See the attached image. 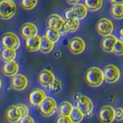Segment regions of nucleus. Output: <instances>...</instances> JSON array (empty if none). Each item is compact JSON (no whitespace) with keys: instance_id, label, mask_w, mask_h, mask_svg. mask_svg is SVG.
<instances>
[{"instance_id":"obj_30","label":"nucleus","mask_w":123,"mask_h":123,"mask_svg":"<svg viewBox=\"0 0 123 123\" xmlns=\"http://www.w3.org/2000/svg\"><path fill=\"white\" fill-rule=\"evenodd\" d=\"M112 52L116 55H123V42L118 39L114 45Z\"/></svg>"},{"instance_id":"obj_35","label":"nucleus","mask_w":123,"mask_h":123,"mask_svg":"<svg viewBox=\"0 0 123 123\" xmlns=\"http://www.w3.org/2000/svg\"><path fill=\"white\" fill-rule=\"evenodd\" d=\"M19 123H35V120L30 116V115H25V116L22 117L20 121L18 122Z\"/></svg>"},{"instance_id":"obj_26","label":"nucleus","mask_w":123,"mask_h":123,"mask_svg":"<svg viewBox=\"0 0 123 123\" xmlns=\"http://www.w3.org/2000/svg\"><path fill=\"white\" fill-rule=\"evenodd\" d=\"M110 13L114 18L121 20L123 18V5H112L110 9Z\"/></svg>"},{"instance_id":"obj_14","label":"nucleus","mask_w":123,"mask_h":123,"mask_svg":"<svg viewBox=\"0 0 123 123\" xmlns=\"http://www.w3.org/2000/svg\"><path fill=\"white\" fill-rule=\"evenodd\" d=\"M19 70V66L18 63L15 61L6 62L2 65L1 71L2 73L7 77L12 78V76L18 74Z\"/></svg>"},{"instance_id":"obj_33","label":"nucleus","mask_w":123,"mask_h":123,"mask_svg":"<svg viewBox=\"0 0 123 123\" xmlns=\"http://www.w3.org/2000/svg\"><path fill=\"white\" fill-rule=\"evenodd\" d=\"M55 123H73L69 118V116H65V115H59L57 117Z\"/></svg>"},{"instance_id":"obj_20","label":"nucleus","mask_w":123,"mask_h":123,"mask_svg":"<svg viewBox=\"0 0 123 123\" xmlns=\"http://www.w3.org/2000/svg\"><path fill=\"white\" fill-rule=\"evenodd\" d=\"M72 9L73 10V12L75 14V18L78 19L79 21L82 20L85 18L87 16L88 14V9L85 6L84 4H75L74 6L72 7Z\"/></svg>"},{"instance_id":"obj_11","label":"nucleus","mask_w":123,"mask_h":123,"mask_svg":"<svg viewBox=\"0 0 123 123\" xmlns=\"http://www.w3.org/2000/svg\"><path fill=\"white\" fill-rule=\"evenodd\" d=\"M55 79V77L54 73L52 71L49 70V69H42L38 72L37 75L38 83L45 88L49 87L53 82Z\"/></svg>"},{"instance_id":"obj_34","label":"nucleus","mask_w":123,"mask_h":123,"mask_svg":"<svg viewBox=\"0 0 123 123\" xmlns=\"http://www.w3.org/2000/svg\"><path fill=\"white\" fill-rule=\"evenodd\" d=\"M115 119L121 122L123 120V109L122 108H117L115 109Z\"/></svg>"},{"instance_id":"obj_27","label":"nucleus","mask_w":123,"mask_h":123,"mask_svg":"<svg viewBox=\"0 0 123 123\" xmlns=\"http://www.w3.org/2000/svg\"><path fill=\"white\" fill-rule=\"evenodd\" d=\"M45 36L47 37L53 43H56V42L59 40L61 36L59 33V31L52 29H47L45 31Z\"/></svg>"},{"instance_id":"obj_23","label":"nucleus","mask_w":123,"mask_h":123,"mask_svg":"<svg viewBox=\"0 0 123 123\" xmlns=\"http://www.w3.org/2000/svg\"><path fill=\"white\" fill-rule=\"evenodd\" d=\"M84 5L90 12H96L102 7L103 0H84Z\"/></svg>"},{"instance_id":"obj_24","label":"nucleus","mask_w":123,"mask_h":123,"mask_svg":"<svg viewBox=\"0 0 123 123\" xmlns=\"http://www.w3.org/2000/svg\"><path fill=\"white\" fill-rule=\"evenodd\" d=\"M72 109H73V105H72L71 102H69L68 101H63L59 105L58 111H59V113L60 115L68 116L70 115Z\"/></svg>"},{"instance_id":"obj_6","label":"nucleus","mask_w":123,"mask_h":123,"mask_svg":"<svg viewBox=\"0 0 123 123\" xmlns=\"http://www.w3.org/2000/svg\"><path fill=\"white\" fill-rule=\"evenodd\" d=\"M2 43L4 48L17 50L21 45V41L16 34L9 32L2 35Z\"/></svg>"},{"instance_id":"obj_39","label":"nucleus","mask_w":123,"mask_h":123,"mask_svg":"<svg viewBox=\"0 0 123 123\" xmlns=\"http://www.w3.org/2000/svg\"><path fill=\"white\" fill-rule=\"evenodd\" d=\"M2 80H1V79H0V88H1V87H2Z\"/></svg>"},{"instance_id":"obj_31","label":"nucleus","mask_w":123,"mask_h":123,"mask_svg":"<svg viewBox=\"0 0 123 123\" xmlns=\"http://www.w3.org/2000/svg\"><path fill=\"white\" fill-rule=\"evenodd\" d=\"M16 106L18 108L19 112H20V114L22 115V118L29 115V108L25 105H24V104H18V105H16Z\"/></svg>"},{"instance_id":"obj_4","label":"nucleus","mask_w":123,"mask_h":123,"mask_svg":"<svg viewBox=\"0 0 123 123\" xmlns=\"http://www.w3.org/2000/svg\"><path fill=\"white\" fill-rule=\"evenodd\" d=\"M104 81L109 84H114L120 79L121 72L119 68L115 65H107L103 69Z\"/></svg>"},{"instance_id":"obj_12","label":"nucleus","mask_w":123,"mask_h":123,"mask_svg":"<svg viewBox=\"0 0 123 123\" xmlns=\"http://www.w3.org/2000/svg\"><path fill=\"white\" fill-rule=\"evenodd\" d=\"M46 97V93L41 88H35L29 95V101L31 105L38 107Z\"/></svg>"},{"instance_id":"obj_5","label":"nucleus","mask_w":123,"mask_h":123,"mask_svg":"<svg viewBox=\"0 0 123 123\" xmlns=\"http://www.w3.org/2000/svg\"><path fill=\"white\" fill-rule=\"evenodd\" d=\"M38 109L42 115L45 117H50L56 112L58 109L57 103L55 100L52 97H46L44 101L38 106Z\"/></svg>"},{"instance_id":"obj_21","label":"nucleus","mask_w":123,"mask_h":123,"mask_svg":"<svg viewBox=\"0 0 123 123\" xmlns=\"http://www.w3.org/2000/svg\"><path fill=\"white\" fill-rule=\"evenodd\" d=\"M55 46V43L50 41L47 37L43 36L41 38V43L39 51L43 54H49L51 52Z\"/></svg>"},{"instance_id":"obj_9","label":"nucleus","mask_w":123,"mask_h":123,"mask_svg":"<svg viewBox=\"0 0 123 123\" xmlns=\"http://www.w3.org/2000/svg\"><path fill=\"white\" fill-rule=\"evenodd\" d=\"M10 85L14 90L21 92L27 88L29 85V81L25 75L22 74H17L11 78Z\"/></svg>"},{"instance_id":"obj_22","label":"nucleus","mask_w":123,"mask_h":123,"mask_svg":"<svg viewBox=\"0 0 123 123\" xmlns=\"http://www.w3.org/2000/svg\"><path fill=\"white\" fill-rule=\"evenodd\" d=\"M0 57H1L2 60L4 62H10V61H14L15 58H16V50L12 49H8V48H4L1 52Z\"/></svg>"},{"instance_id":"obj_25","label":"nucleus","mask_w":123,"mask_h":123,"mask_svg":"<svg viewBox=\"0 0 123 123\" xmlns=\"http://www.w3.org/2000/svg\"><path fill=\"white\" fill-rule=\"evenodd\" d=\"M68 116L73 123H80L83 120L85 115L77 107H73L71 113Z\"/></svg>"},{"instance_id":"obj_16","label":"nucleus","mask_w":123,"mask_h":123,"mask_svg":"<svg viewBox=\"0 0 123 123\" xmlns=\"http://www.w3.org/2000/svg\"><path fill=\"white\" fill-rule=\"evenodd\" d=\"M6 120L10 123H18L22 118V115L19 112L16 105H10L6 109L5 112Z\"/></svg>"},{"instance_id":"obj_28","label":"nucleus","mask_w":123,"mask_h":123,"mask_svg":"<svg viewBox=\"0 0 123 123\" xmlns=\"http://www.w3.org/2000/svg\"><path fill=\"white\" fill-rule=\"evenodd\" d=\"M52 94H58L62 89V83L59 79H55L53 82L48 87Z\"/></svg>"},{"instance_id":"obj_36","label":"nucleus","mask_w":123,"mask_h":123,"mask_svg":"<svg viewBox=\"0 0 123 123\" xmlns=\"http://www.w3.org/2000/svg\"><path fill=\"white\" fill-rule=\"evenodd\" d=\"M111 5H123V0H109Z\"/></svg>"},{"instance_id":"obj_2","label":"nucleus","mask_w":123,"mask_h":123,"mask_svg":"<svg viewBox=\"0 0 123 123\" xmlns=\"http://www.w3.org/2000/svg\"><path fill=\"white\" fill-rule=\"evenodd\" d=\"M17 12V8L12 0H0V18L9 20Z\"/></svg>"},{"instance_id":"obj_32","label":"nucleus","mask_w":123,"mask_h":123,"mask_svg":"<svg viewBox=\"0 0 123 123\" xmlns=\"http://www.w3.org/2000/svg\"><path fill=\"white\" fill-rule=\"evenodd\" d=\"M64 17H65V20L67 21V20H72V19H76L75 16V14L73 12V10L72 8L70 9H68L65 11L64 12Z\"/></svg>"},{"instance_id":"obj_13","label":"nucleus","mask_w":123,"mask_h":123,"mask_svg":"<svg viewBox=\"0 0 123 123\" xmlns=\"http://www.w3.org/2000/svg\"><path fill=\"white\" fill-rule=\"evenodd\" d=\"M79 21L78 19H72V20H65V23L62 27L59 30L60 36H65L68 33H74L79 28Z\"/></svg>"},{"instance_id":"obj_38","label":"nucleus","mask_w":123,"mask_h":123,"mask_svg":"<svg viewBox=\"0 0 123 123\" xmlns=\"http://www.w3.org/2000/svg\"><path fill=\"white\" fill-rule=\"evenodd\" d=\"M118 35H119V40L123 42V28H122L119 30Z\"/></svg>"},{"instance_id":"obj_7","label":"nucleus","mask_w":123,"mask_h":123,"mask_svg":"<svg viewBox=\"0 0 123 123\" xmlns=\"http://www.w3.org/2000/svg\"><path fill=\"white\" fill-rule=\"evenodd\" d=\"M95 29L100 36L104 37L109 36V35H111L114 30V25L111 20L105 18H100L96 23Z\"/></svg>"},{"instance_id":"obj_3","label":"nucleus","mask_w":123,"mask_h":123,"mask_svg":"<svg viewBox=\"0 0 123 123\" xmlns=\"http://www.w3.org/2000/svg\"><path fill=\"white\" fill-rule=\"evenodd\" d=\"M75 103H76V107L82 111L84 115L90 116L92 114L94 105L92 100L88 96L81 94H76Z\"/></svg>"},{"instance_id":"obj_19","label":"nucleus","mask_w":123,"mask_h":123,"mask_svg":"<svg viewBox=\"0 0 123 123\" xmlns=\"http://www.w3.org/2000/svg\"><path fill=\"white\" fill-rule=\"evenodd\" d=\"M41 43V37L39 36H34L25 39V48L29 52H35L39 51Z\"/></svg>"},{"instance_id":"obj_29","label":"nucleus","mask_w":123,"mask_h":123,"mask_svg":"<svg viewBox=\"0 0 123 123\" xmlns=\"http://www.w3.org/2000/svg\"><path fill=\"white\" fill-rule=\"evenodd\" d=\"M38 0H22L21 6L25 10H32L36 6Z\"/></svg>"},{"instance_id":"obj_10","label":"nucleus","mask_w":123,"mask_h":123,"mask_svg":"<svg viewBox=\"0 0 123 123\" xmlns=\"http://www.w3.org/2000/svg\"><path fill=\"white\" fill-rule=\"evenodd\" d=\"M98 120L102 123H112L115 120V109L110 105H105L98 113Z\"/></svg>"},{"instance_id":"obj_37","label":"nucleus","mask_w":123,"mask_h":123,"mask_svg":"<svg viewBox=\"0 0 123 123\" xmlns=\"http://www.w3.org/2000/svg\"><path fill=\"white\" fill-rule=\"evenodd\" d=\"M79 1L80 0H65V2L69 5H75V4H78Z\"/></svg>"},{"instance_id":"obj_15","label":"nucleus","mask_w":123,"mask_h":123,"mask_svg":"<svg viewBox=\"0 0 123 123\" xmlns=\"http://www.w3.org/2000/svg\"><path fill=\"white\" fill-rule=\"evenodd\" d=\"M20 35L21 36L27 39L34 36H36L38 34V29L36 25L32 22H25L24 23L20 28Z\"/></svg>"},{"instance_id":"obj_17","label":"nucleus","mask_w":123,"mask_h":123,"mask_svg":"<svg viewBox=\"0 0 123 123\" xmlns=\"http://www.w3.org/2000/svg\"><path fill=\"white\" fill-rule=\"evenodd\" d=\"M65 23V20L60 15L57 14L50 15L46 21V25L49 29H52L59 31Z\"/></svg>"},{"instance_id":"obj_18","label":"nucleus","mask_w":123,"mask_h":123,"mask_svg":"<svg viewBox=\"0 0 123 123\" xmlns=\"http://www.w3.org/2000/svg\"><path fill=\"white\" fill-rule=\"evenodd\" d=\"M117 40V38L113 35H109L107 36H104L102 38L101 42H100L102 49L107 53L112 52L114 45Z\"/></svg>"},{"instance_id":"obj_8","label":"nucleus","mask_w":123,"mask_h":123,"mask_svg":"<svg viewBox=\"0 0 123 123\" xmlns=\"http://www.w3.org/2000/svg\"><path fill=\"white\" fill-rule=\"evenodd\" d=\"M68 48L73 55H80L86 50V42L81 37H73L68 42Z\"/></svg>"},{"instance_id":"obj_1","label":"nucleus","mask_w":123,"mask_h":123,"mask_svg":"<svg viewBox=\"0 0 123 123\" xmlns=\"http://www.w3.org/2000/svg\"><path fill=\"white\" fill-rule=\"evenodd\" d=\"M85 81L91 87L100 86L104 82V76L102 69L98 67H91L85 73Z\"/></svg>"}]
</instances>
